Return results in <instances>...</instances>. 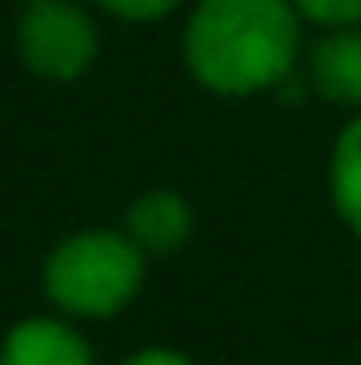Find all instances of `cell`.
I'll list each match as a JSON object with an SVG mask.
<instances>
[{
  "mask_svg": "<svg viewBox=\"0 0 361 365\" xmlns=\"http://www.w3.org/2000/svg\"><path fill=\"white\" fill-rule=\"evenodd\" d=\"M191 234V208L179 191H145L132 200L128 208V238L145 251V255H166L187 242Z\"/></svg>",
  "mask_w": 361,
  "mask_h": 365,
  "instance_id": "5b68a950",
  "label": "cell"
},
{
  "mask_svg": "<svg viewBox=\"0 0 361 365\" xmlns=\"http://www.w3.org/2000/svg\"><path fill=\"white\" fill-rule=\"evenodd\" d=\"M145 280V251L115 230H86L64 238L43 268L47 297L81 319L119 314Z\"/></svg>",
  "mask_w": 361,
  "mask_h": 365,
  "instance_id": "7a4b0ae2",
  "label": "cell"
},
{
  "mask_svg": "<svg viewBox=\"0 0 361 365\" xmlns=\"http://www.w3.org/2000/svg\"><path fill=\"white\" fill-rule=\"evenodd\" d=\"M21 56L39 77L73 81L81 77L98 56L93 21L68 0H30L17 30Z\"/></svg>",
  "mask_w": 361,
  "mask_h": 365,
  "instance_id": "3957f363",
  "label": "cell"
},
{
  "mask_svg": "<svg viewBox=\"0 0 361 365\" xmlns=\"http://www.w3.org/2000/svg\"><path fill=\"white\" fill-rule=\"evenodd\" d=\"M298 13L323 26H357L361 21V0H293Z\"/></svg>",
  "mask_w": 361,
  "mask_h": 365,
  "instance_id": "ba28073f",
  "label": "cell"
},
{
  "mask_svg": "<svg viewBox=\"0 0 361 365\" xmlns=\"http://www.w3.org/2000/svg\"><path fill=\"white\" fill-rule=\"evenodd\" d=\"M0 365H93V349L60 319H26L4 336Z\"/></svg>",
  "mask_w": 361,
  "mask_h": 365,
  "instance_id": "277c9868",
  "label": "cell"
},
{
  "mask_svg": "<svg viewBox=\"0 0 361 365\" xmlns=\"http://www.w3.org/2000/svg\"><path fill=\"white\" fill-rule=\"evenodd\" d=\"M128 365H191L183 353H175V349H145V353H136Z\"/></svg>",
  "mask_w": 361,
  "mask_h": 365,
  "instance_id": "30bf717a",
  "label": "cell"
},
{
  "mask_svg": "<svg viewBox=\"0 0 361 365\" xmlns=\"http://www.w3.org/2000/svg\"><path fill=\"white\" fill-rule=\"evenodd\" d=\"M310 81L340 106H361V30L340 26L310 51Z\"/></svg>",
  "mask_w": 361,
  "mask_h": 365,
  "instance_id": "8992f818",
  "label": "cell"
},
{
  "mask_svg": "<svg viewBox=\"0 0 361 365\" xmlns=\"http://www.w3.org/2000/svg\"><path fill=\"white\" fill-rule=\"evenodd\" d=\"M298 56L289 0H204L187 26V64L217 93H255L285 81Z\"/></svg>",
  "mask_w": 361,
  "mask_h": 365,
  "instance_id": "6da1fadb",
  "label": "cell"
},
{
  "mask_svg": "<svg viewBox=\"0 0 361 365\" xmlns=\"http://www.w3.org/2000/svg\"><path fill=\"white\" fill-rule=\"evenodd\" d=\"M332 200L340 217L361 234V115L340 132L332 153Z\"/></svg>",
  "mask_w": 361,
  "mask_h": 365,
  "instance_id": "52a82bcc",
  "label": "cell"
},
{
  "mask_svg": "<svg viewBox=\"0 0 361 365\" xmlns=\"http://www.w3.org/2000/svg\"><path fill=\"white\" fill-rule=\"evenodd\" d=\"M115 17H128V21H149V17H162L171 13L179 0H102Z\"/></svg>",
  "mask_w": 361,
  "mask_h": 365,
  "instance_id": "9c48e42d",
  "label": "cell"
}]
</instances>
